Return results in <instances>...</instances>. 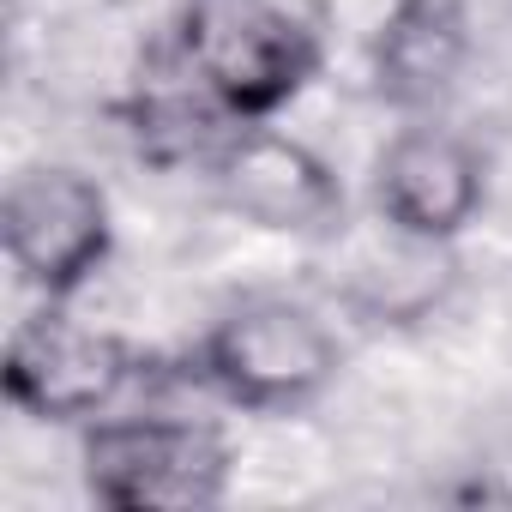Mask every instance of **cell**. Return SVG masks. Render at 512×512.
Instances as JSON below:
<instances>
[{
    "label": "cell",
    "mask_w": 512,
    "mask_h": 512,
    "mask_svg": "<svg viewBox=\"0 0 512 512\" xmlns=\"http://www.w3.org/2000/svg\"><path fill=\"white\" fill-rule=\"evenodd\" d=\"M175 61L229 121H278L326 67L308 0H181Z\"/></svg>",
    "instance_id": "6da1fadb"
},
{
    "label": "cell",
    "mask_w": 512,
    "mask_h": 512,
    "mask_svg": "<svg viewBox=\"0 0 512 512\" xmlns=\"http://www.w3.org/2000/svg\"><path fill=\"white\" fill-rule=\"evenodd\" d=\"M193 368L235 410L290 416L338 380L344 344L326 326V314L302 296H241L211 320Z\"/></svg>",
    "instance_id": "7a4b0ae2"
},
{
    "label": "cell",
    "mask_w": 512,
    "mask_h": 512,
    "mask_svg": "<svg viewBox=\"0 0 512 512\" xmlns=\"http://www.w3.org/2000/svg\"><path fill=\"white\" fill-rule=\"evenodd\" d=\"M79 476L85 494L115 512H199L229 494L235 446L205 416L109 410L79 428Z\"/></svg>",
    "instance_id": "3957f363"
},
{
    "label": "cell",
    "mask_w": 512,
    "mask_h": 512,
    "mask_svg": "<svg viewBox=\"0 0 512 512\" xmlns=\"http://www.w3.org/2000/svg\"><path fill=\"white\" fill-rule=\"evenodd\" d=\"M133 380H139V350L115 326L73 314V302H37L13 326L7 362H0L7 404L55 428H85L109 416Z\"/></svg>",
    "instance_id": "277c9868"
},
{
    "label": "cell",
    "mask_w": 512,
    "mask_h": 512,
    "mask_svg": "<svg viewBox=\"0 0 512 512\" xmlns=\"http://www.w3.org/2000/svg\"><path fill=\"white\" fill-rule=\"evenodd\" d=\"M0 241L37 302H73L115 253V205L73 163H31L0 199Z\"/></svg>",
    "instance_id": "5b68a950"
},
{
    "label": "cell",
    "mask_w": 512,
    "mask_h": 512,
    "mask_svg": "<svg viewBox=\"0 0 512 512\" xmlns=\"http://www.w3.org/2000/svg\"><path fill=\"white\" fill-rule=\"evenodd\" d=\"M211 187L223 211L266 235H296V241H332L350 223V193L344 175L296 133L272 121H235L223 145L211 151Z\"/></svg>",
    "instance_id": "8992f818"
},
{
    "label": "cell",
    "mask_w": 512,
    "mask_h": 512,
    "mask_svg": "<svg viewBox=\"0 0 512 512\" xmlns=\"http://www.w3.org/2000/svg\"><path fill=\"white\" fill-rule=\"evenodd\" d=\"M332 260V302L362 320V326H422L434 320L452 290H458V241H434V235H410L398 223H386L380 211H368V223H344L326 241Z\"/></svg>",
    "instance_id": "52a82bcc"
},
{
    "label": "cell",
    "mask_w": 512,
    "mask_h": 512,
    "mask_svg": "<svg viewBox=\"0 0 512 512\" xmlns=\"http://www.w3.org/2000/svg\"><path fill=\"white\" fill-rule=\"evenodd\" d=\"M488 199V169L482 151L446 127L440 115H410L380 151H374V175H368V211H380L386 223L410 229V235H434V241H458L476 211Z\"/></svg>",
    "instance_id": "ba28073f"
},
{
    "label": "cell",
    "mask_w": 512,
    "mask_h": 512,
    "mask_svg": "<svg viewBox=\"0 0 512 512\" xmlns=\"http://www.w3.org/2000/svg\"><path fill=\"white\" fill-rule=\"evenodd\" d=\"M464 55H470V37L452 0H416V13L374 49L368 79L404 115H434V103L458 85Z\"/></svg>",
    "instance_id": "9c48e42d"
},
{
    "label": "cell",
    "mask_w": 512,
    "mask_h": 512,
    "mask_svg": "<svg viewBox=\"0 0 512 512\" xmlns=\"http://www.w3.org/2000/svg\"><path fill=\"white\" fill-rule=\"evenodd\" d=\"M308 13L326 37V49H350L362 67L374 61V49L416 13V0H308Z\"/></svg>",
    "instance_id": "30bf717a"
}]
</instances>
